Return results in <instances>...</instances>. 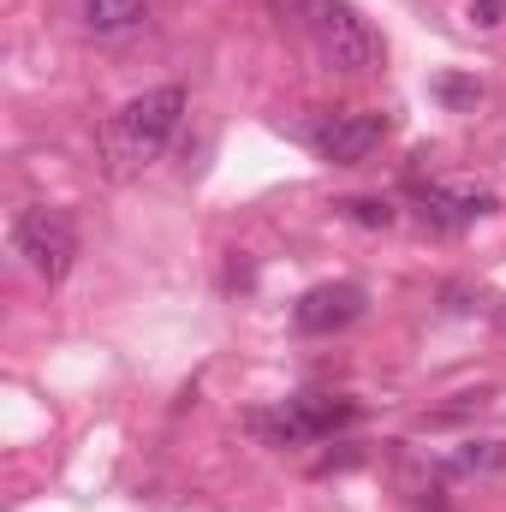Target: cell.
I'll use <instances>...</instances> for the list:
<instances>
[{
  "mask_svg": "<svg viewBox=\"0 0 506 512\" xmlns=\"http://www.w3.org/2000/svg\"><path fill=\"white\" fill-rule=\"evenodd\" d=\"M292 12L334 72H376L381 36L364 24V12L352 0H292Z\"/></svg>",
  "mask_w": 506,
  "mask_h": 512,
  "instance_id": "obj_1",
  "label": "cell"
},
{
  "mask_svg": "<svg viewBox=\"0 0 506 512\" xmlns=\"http://www.w3.org/2000/svg\"><path fill=\"white\" fill-rule=\"evenodd\" d=\"M179 120H185V90H179V84L143 90V96H131L126 108L114 114V126H108V155H114L120 167H143V161H155V155L173 143Z\"/></svg>",
  "mask_w": 506,
  "mask_h": 512,
  "instance_id": "obj_2",
  "label": "cell"
},
{
  "mask_svg": "<svg viewBox=\"0 0 506 512\" xmlns=\"http://www.w3.org/2000/svg\"><path fill=\"white\" fill-rule=\"evenodd\" d=\"M12 251L24 256V268L36 280L60 286L72 274V262H78V227H72L66 209H42V203L36 209H18L12 215Z\"/></svg>",
  "mask_w": 506,
  "mask_h": 512,
  "instance_id": "obj_3",
  "label": "cell"
},
{
  "mask_svg": "<svg viewBox=\"0 0 506 512\" xmlns=\"http://www.w3.org/2000/svg\"><path fill=\"white\" fill-rule=\"evenodd\" d=\"M381 137H387V114H334V120H322V126L310 131L316 155L334 161V167L370 161V155L381 149Z\"/></svg>",
  "mask_w": 506,
  "mask_h": 512,
  "instance_id": "obj_4",
  "label": "cell"
},
{
  "mask_svg": "<svg viewBox=\"0 0 506 512\" xmlns=\"http://www.w3.org/2000/svg\"><path fill=\"white\" fill-rule=\"evenodd\" d=\"M364 316V292L358 286H316V292H304L298 298V310H292V322H298V334H340V328H352Z\"/></svg>",
  "mask_w": 506,
  "mask_h": 512,
  "instance_id": "obj_5",
  "label": "cell"
},
{
  "mask_svg": "<svg viewBox=\"0 0 506 512\" xmlns=\"http://www.w3.org/2000/svg\"><path fill=\"white\" fill-rule=\"evenodd\" d=\"M489 209H495V197L477 185H429L423 191V221H435V227H465Z\"/></svg>",
  "mask_w": 506,
  "mask_h": 512,
  "instance_id": "obj_6",
  "label": "cell"
},
{
  "mask_svg": "<svg viewBox=\"0 0 506 512\" xmlns=\"http://www.w3.org/2000/svg\"><path fill=\"white\" fill-rule=\"evenodd\" d=\"M143 12H149V0H84V24L96 36H120L131 24H143Z\"/></svg>",
  "mask_w": 506,
  "mask_h": 512,
  "instance_id": "obj_7",
  "label": "cell"
},
{
  "mask_svg": "<svg viewBox=\"0 0 506 512\" xmlns=\"http://www.w3.org/2000/svg\"><path fill=\"white\" fill-rule=\"evenodd\" d=\"M340 209H346V221H358V227H370V233H381V227H393V209H387L381 197H346Z\"/></svg>",
  "mask_w": 506,
  "mask_h": 512,
  "instance_id": "obj_8",
  "label": "cell"
},
{
  "mask_svg": "<svg viewBox=\"0 0 506 512\" xmlns=\"http://www.w3.org/2000/svg\"><path fill=\"white\" fill-rule=\"evenodd\" d=\"M501 465H506L501 441H477V447H465V453L453 459V471H465V477H471V471H501Z\"/></svg>",
  "mask_w": 506,
  "mask_h": 512,
  "instance_id": "obj_9",
  "label": "cell"
},
{
  "mask_svg": "<svg viewBox=\"0 0 506 512\" xmlns=\"http://www.w3.org/2000/svg\"><path fill=\"white\" fill-rule=\"evenodd\" d=\"M471 18H477L483 30H495V24L506 18V0H471Z\"/></svg>",
  "mask_w": 506,
  "mask_h": 512,
  "instance_id": "obj_10",
  "label": "cell"
}]
</instances>
